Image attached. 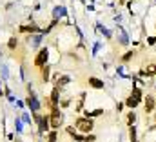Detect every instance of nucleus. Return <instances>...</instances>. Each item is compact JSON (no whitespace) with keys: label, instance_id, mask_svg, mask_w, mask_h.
Listing matches in <instances>:
<instances>
[{"label":"nucleus","instance_id":"nucleus-7","mask_svg":"<svg viewBox=\"0 0 156 142\" xmlns=\"http://www.w3.org/2000/svg\"><path fill=\"white\" fill-rule=\"evenodd\" d=\"M136 53H138V51H134V49H129V51H125V53L120 57V62H122V64H129V62H131V60L136 57Z\"/></svg>","mask_w":156,"mask_h":142},{"label":"nucleus","instance_id":"nucleus-24","mask_svg":"<svg viewBox=\"0 0 156 142\" xmlns=\"http://www.w3.org/2000/svg\"><path fill=\"white\" fill-rule=\"evenodd\" d=\"M138 142H140V140H138Z\"/></svg>","mask_w":156,"mask_h":142},{"label":"nucleus","instance_id":"nucleus-13","mask_svg":"<svg viewBox=\"0 0 156 142\" xmlns=\"http://www.w3.org/2000/svg\"><path fill=\"white\" fill-rule=\"evenodd\" d=\"M49 71H51V68H49V66L40 68V77H42V82H47V80H49Z\"/></svg>","mask_w":156,"mask_h":142},{"label":"nucleus","instance_id":"nucleus-23","mask_svg":"<svg viewBox=\"0 0 156 142\" xmlns=\"http://www.w3.org/2000/svg\"><path fill=\"white\" fill-rule=\"evenodd\" d=\"M153 117H154V122H156V109H154V113H153Z\"/></svg>","mask_w":156,"mask_h":142},{"label":"nucleus","instance_id":"nucleus-18","mask_svg":"<svg viewBox=\"0 0 156 142\" xmlns=\"http://www.w3.org/2000/svg\"><path fill=\"white\" fill-rule=\"evenodd\" d=\"M20 31H31V33H35V31H38V28L37 26H22Z\"/></svg>","mask_w":156,"mask_h":142},{"label":"nucleus","instance_id":"nucleus-6","mask_svg":"<svg viewBox=\"0 0 156 142\" xmlns=\"http://www.w3.org/2000/svg\"><path fill=\"white\" fill-rule=\"evenodd\" d=\"M136 122H138V115H136V111H134V109H129L127 115H125V124H127V128H129V126H134Z\"/></svg>","mask_w":156,"mask_h":142},{"label":"nucleus","instance_id":"nucleus-17","mask_svg":"<svg viewBox=\"0 0 156 142\" xmlns=\"http://www.w3.org/2000/svg\"><path fill=\"white\" fill-rule=\"evenodd\" d=\"M56 140H58V131L51 129V131L47 133V142H56Z\"/></svg>","mask_w":156,"mask_h":142},{"label":"nucleus","instance_id":"nucleus-5","mask_svg":"<svg viewBox=\"0 0 156 142\" xmlns=\"http://www.w3.org/2000/svg\"><path fill=\"white\" fill-rule=\"evenodd\" d=\"M89 86L91 88H94V89H104L105 88V82L102 80V78H98V77H89Z\"/></svg>","mask_w":156,"mask_h":142},{"label":"nucleus","instance_id":"nucleus-22","mask_svg":"<svg viewBox=\"0 0 156 142\" xmlns=\"http://www.w3.org/2000/svg\"><path fill=\"white\" fill-rule=\"evenodd\" d=\"M118 4H125V0H118Z\"/></svg>","mask_w":156,"mask_h":142},{"label":"nucleus","instance_id":"nucleus-1","mask_svg":"<svg viewBox=\"0 0 156 142\" xmlns=\"http://www.w3.org/2000/svg\"><path fill=\"white\" fill-rule=\"evenodd\" d=\"M75 128H76L78 133L89 135L94 129V120L93 118H87V117H78L76 120H75Z\"/></svg>","mask_w":156,"mask_h":142},{"label":"nucleus","instance_id":"nucleus-21","mask_svg":"<svg viewBox=\"0 0 156 142\" xmlns=\"http://www.w3.org/2000/svg\"><path fill=\"white\" fill-rule=\"evenodd\" d=\"M123 107H125V102H118V104H116V111H118V113H122V109H123Z\"/></svg>","mask_w":156,"mask_h":142},{"label":"nucleus","instance_id":"nucleus-8","mask_svg":"<svg viewBox=\"0 0 156 142\" xmlns=\"http://www.w3.org/2000/svg\"><path fill=\"white\" fill-rule=\"evenodd\" d=\"M118 42H120V46H129V35L125 33V29L122 28V26H118Z\"/></svg>","mask_w":156,"mask_h":142},{"label":"nucleus","instance_id":"nucleus-11","mask_svg":"<svg viewBox=\"0 0 156 142\" xmlns=\"http://www.w3.org/2000/svg\"><path fill=\"white\" fill-rule=\"evenodd\" d=\"M129 142H138L140 139H138V126L134 124V126H129Z\"/></svg>","mask_w":156,"mask_h":142},{"label":"nucleus","instance_id":"nucleus-20","mask_svg":"<svg viewBox=\"0 0 156 142\" xmlns=\"http://www.w3.org/2000/svg\"><path fill=\"white\" fill-rule=\"evenodd\" d=\"M147 46H156V35L147 36Z\"/></svg>","mask_w":156,"mask_h":142},{"label":"nucleus","instance_id":"nucleus-16","mask_svg":"<svg viewBox=\"0 0 156 142\" xmlns=\"http://www.w3.org/2000/svg\"><path fill=\"white\" fill-rule=\"evenodd\" d=\"M145 69H147V73H149V77H151V78H156V64H154V62H153V64H147V68H145Z\"/></svg>","mask_w":156,"mask_h":142},{"label":"nucleus","instance_id":"nucleus-9","mask_svg":"<svg viewBox=\"0 0 156 142\" xmlns=\"http://www.w3.org/2000/svg\"><path fill=\"white\" fill-rule=\"evenodd\" d=\"M129 95H133L138 102H144V99H145V93H144V88H133L131 89V93Z\"/></svg>","mask_w":156,"mask_h":142},{"label":"nucleus","instance_id":"nucleus-3","mask_svg":"<svg viewBox=\"0 0 156 142\" xmlns=\"http://www.w3.org/2000/svg\"><path fill=\"white\" fill-rule=\"evenodd\" d=\"M144 113H145V117H149V115H153L156 109V95H151V93H145V99H144Z\"/></svg>","mask_w":156,"mask_h":142},{"label":"nucleus","instance_id":"nucleus-14","mask_svg":"<svg viewBox=\"0 0 156 142\" xmlns=\"http://www.w3.org/2000/svg\"><path fill=\"white\" fill-rule=\"evenodd\" d=\"M60 17H66V7L56 6V7H55V20H58Z\"/></svg>","mask_w":156,"mask_h":142},{"label":"nucleus","instance_id":"nucleus-2","mask_svg":"<svg viewBox=\"0 0 156 142\" xmlns=\"http://www.w3.org/2000/svg\"><path fill=\"white\" fill-rule=\"evenodd\" d=\"M49 124H51V129H55V131H58L64 126V113L60 111V107L51 109V113H49Z\"/></svg>","mask_w":156,"mask_h":142},{"label":"nucleus","instance_id":"nucleus-4","mask_svg":"<svg viewBox=\"0 0 156 142\" xmlns=\"http://www.w3.org/2000/svg\"><path fill=\"white\" fill-rule=\"evenodd\" d=\"M47 58H49V51H47V47H42L38 53H37V57H35L33 64H35L37 68H44V66H45V62H47Z\"/></svg>","mask_w":156,"mask_h":142},{"label":"nucleus","instance_id":"nucleus-12","mask_svg":"<svg viewBox=\"0 0 156 142\" xmlns=\"http://www.w3.org/2000/svg\"><path fill=\"white\" fill-rule=\"evenodd\" d=\"M123 102H125V107H129V109H136V107L142 104V102H138V100H136V99H134L133 95H129V97H127V99H125Z\"/></svg>","mask_w":156,"mask_h":142},{"label":"nucleus","instance_id":"nucleus-19","mask_svg":"<svg viewBox=\"0 0 156 142\" xmlns=\"http://www.w3.org/2000/svg\"><path fill=\"white\" fill-rule=\"evenodd\" d=\"M7 46H9V49H15V47L18 46V38H16V36H13V38L7 42Z\"/></svg>","mask_w":156,"mask_h":142},{"label":"nucleus","instance_id":"nucleus-15","mask_svg":"<svg viewBox=\"0 0 156 142\" xmlns=\"http://www.w3.org/2000/svg\"><path fill=\"white\" fill-rule=\"evenodd\" d=\"M83 100H85V93H82V95H80L76 106H75V111H76V113H80V111H82V107H83Z\"/></svg>","mask_w":156,"mask_h":142},{"label":"nucleus","instance_id":"nucleus-10","mask_svg":"<svg viewBox=\"0 0 156 142\" xmlns=\"http://www.w3.org/2000/svg\"><path fill=\"white\" fill-rule=\"evenodd\" d=\"M27 104H29V107H31V111H35V113H37V111L40 109V102L37 100V97H35L33 93L27 97Z\"/></svg>","mask_w":156,"mask_h":142}]
</instances>
